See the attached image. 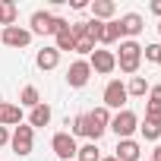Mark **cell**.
Returning <instances> with one entry per match:
<instances>
[{"mask_svg": "<svg viewBox=\"0 0 161 161\" xmlns=\"http://www.w3.org/2000/svg\"><path fill=\"white\" fill-rule=\"evenodd\" d=\"M35 63H38V69H54V66L60 63V51H57V47H44V51H38Z\"/></svg>", "mask_w": 161, "mask_h": 161, "instance_id": "cell-14", "label": "cell"}, {"mask_svg": "<svg viewBox=\"0 0 161 161\" xmlns=\"http://www.w3.org/2000/svg\"><path fill=\"white\" fill-rule=\"evenodd\" d=\"M117 13V3H114V0H95V3H92V16L101 22V19H108L111 22V16Z\"/></svg>", "mask_w": 161, "mask_h": 161, "instance_id": "cell-16", "label": "cell"}, {"mask_svg": "<svg viewBox=\"0 0 161 161\" xmlns=\"http://www.w3.org/2000/svg\"><path fill=\"white\" fill-rule=\"evenodd\" d=\"M139 63H142V47L136 44V41H120V57H117V66H120V73H136L139 69Z\"/></svg>", "mask_w": 161, "mask_h": 161, "instance_id": "cell-1", "label": "cell"}, {"mask_svg": "<svg viewBox=\"0 0 161 161\" xmlns=\"http://www.w3.org/2000/svg\"><path fill=\"white\" fill-rule=\"evenodd\" d=\"M148 92H152V101H155V104H161V86H152Z\"/></svg>", "mask_w": 161, "mask_h": 161, "instance_id": "cell-29", "label": "cell"}, {"mask_svg": "<svg viewBox=\"0 0 161 161\" xmlns=\"http://www.w3.org/2000/svg\"><path fill=\"white\" fill-rule=\"evenodd\" d=\"M120 38H123V32H120V22H117V19H111V22L101 25V41H104V44H114V41H120Z\"/></svg>", "mask_w": 161, "mask_h": 161, "instance_id": "cell-17", "label": "cell"}, {"mask_svg": "<svg viewBox=\"0 0 161 161\" xmlns=\"http://www.w3.org/2000/svg\"><path fill=\"white\" fill-rule=\"evenodd\" d=\"M111 130L117 133V139H130V136L139 130V117L123 108V111H117V114L111 117Z\"/></svg>", "mask_w": 161, "mask_h": 161, "instance_id": "cell-2", "label": "cell"}, {"mask_svg": "<svg viewBox=\"0 0 161 161\" xmlns=\"http://www.w3.org/2000/svg\"><path fill=\"white\" fill-rule=\"evenodd\" d=\"M19 123H22V108L0 101V126H19Z\"/></svg>", "mask_w": 161, "mask_h": 161, "instance_id": "cell-12", "label": "cell"}, {"mask_svg": "<svg viewBox=\"0 0 161 161\" xmlns=\"http://www.w3.org/2000/svg\"><path fill=\"white\" fill-rule=\"evenodd\" d=\"M152 161H161V145L155 148V155H152Z\"/></svg>", "mask_w": 161, "mask_h": 161, "instance_id": "cell-33", "label": "cell"}, {"mask_svg": "<svg viewBox=\"0 0 161 161\" xmlns=\"http://www.w3.org/2000/svg\"><path fill=\"white\" fill-rule=\"evenodd\" d=\"M152 13H155V16H161V0H155V3H152Z\"/></svg>", "mask_w": 161, "mask_h": 161, "instance_id": "cell-32", "label": "cell"}, {"mask_svg": "<svg viewBox=\"0 0 161 161\" xmlns=\"http://www.w3.org/2000/svg\"><path fill=\"white\" fill-rule=\"evenodd\" d=\"M0 25L3 29L16 25V3H10V0H0Z\"/></svg>", "mask_w": 161, "mask_h": 161, "instance_id": "cell-18", "label": "cell"}, {"mask_svg": "<svg viewBox=\"0 0 161 161\" xmlns=\"http://www.w3.org/2000/svg\"><path fill=\"white\" fill-rule=\"evenodd\" d=\"M0 41H3V44H10V47H29L32 32H29V29H22V25H10V29H3Z\"/></svg>", "mask_w": 161, "mask_h": 161, "instance_id": "cell-9", "label": "cell"}, {"mask_svg": "<svg viewBox=\"0 0 161 161\" xmlns=\"http://www.w3.org/2000/svg\"><path fill=\"white\" fill-rule=\"evenodd\" d=\"M139 133H142V136H145L148 142H155V139H161V126H158V123H148V120H145V123L139 126Z\"/></svg>", "mask_w": 161, "mask_h": 161, "instance_id": "cell-24", "label": "cell"}, {"mask_svg": "<svg viewBox=\"0 0 161 161\" xmlns=\"http://www.w3.org/2000/svg\"><path fill=\"white\" fill-rule=\"evenodd\" d=\"M142 54H145V60L161 63V44H148V47H142Z\"/></svg>", "mask_w": 161, "mask_h": 161, "instance_id": "cell-27", "label": "cell"}, {"mask_svg": "<svg viewBox=\"0 0 161 161\" xmlns=\"http://www.w3.org/2000/svg\"><path fill=\"white\" fill-rule=\"evenodd\" d=\"M10 142V133H7V126H0V145H7Z\"/></svg>", "mask_w": 161, "mask_h": 161, "instance_id": "cell-31", "label": "cell"}, {"mask_svg": "<svg viewBox=\"0 0 161 161\" xmlns=\"http://www.w3.org/2000/svg\"><path fill=\"white\" fill-rule=\"evenodd\" d=\"M35 104H41V95H38L35 86H25L22 95H19V108H35Z\"/></svg>", "mask_w": 161, "mask_h": 161, "instance_id": "cell-19", "label": "cell"}, {"mask_svg": "<svg viewBox=\"0 0 161 161\" xmlns=\"http://www.w3.org/2000/svg\"><path fill=\"white\" fill-rule=\"evenodd\" d=\"M101 25H104V22L89 19V22H86V38H89V41H101Z\"/></svg>", "mask_w": 161, "mask_h": 161, "instance_id": "cell-23", "label": "cell"}, {"mask_svg": "<svg viewBox=\"0 0 161 161\" xmlns=\"http://www.w3.org/2000/svg\"><path fill=\"white\" fill-rule=\"evenodd\" d=\"M69 7H73V10H86L89 3H86V0H69Z\"/></svg>", "mask_w": 161, "mask_h": 161, "instance_id": "cell-30", "label": "cell"}, {"mask_svg": "<svg viewBox=\"0 0 161 161\" xmlns=\"http://www.w3.org/2000/svg\"><path fill=\"white\" fill-rule=\"evenodd\" d=\"M139 155H142V148H139V142L136 139H117V161H139Z\"/></svg>", "mask_w": 161, "mask_h": 161, "instance_id": "cell-11", "label": "cell"}, {"mask_svg": "<svg viewBox=\"0 0 161 161\" xmlns=\"http://www.w3.org/2000/svg\"><path fill=\"white\" fill-rule=\"evenodd\" d=\"M148 161H152V158H148Z\"/></svg>", "mask_w": 161, "mask_h": 161, "instance_id": "cell-36", "label": "cell"}, {"mask_svg": "<svg viewBox=\"0 0 161 161\" xmlns=\"http://www.w3.org/2000/svg\"><path fill=\"white\" fill-rule=\"evenodd\" d=\"M51 148H54V155L63 158V161H76V152H79V145H76V139H73L69 133H57V136L51 139Z\"/></svg>", "mask_w": 161, "mask_h": 161, "instance_id": "cell-5", "label": "cell"}, {"mask_svg": "<svg viewBox=\"0 0 161 161\" xmlns=\"http://www.w3.org/2000/svg\"><path fill=\"white\" fill-rule=\"evenodd\" d=\"M89 123H92V130H89V139H101L104 136V130L111 126V111L108 108H95L92 114H89Z\"/></svg>", "mask_w": 161, "mask_h": 161, "instance_id": "cell-7", "label": "cell"}, {"mask_svg": "<svg viewBox=\"0 0 161 161\" xmlns=\"http://www.w3.org/2000/svg\"><path fill=\"white\" fill-rule=\"evenodd\" d=\"M117 22H120V32H123L130 41H133V38L145 29V22H142V16H139V13H126V16H120Z\"/></svg>", "mask_w": 161, "mask_h": 161, "instance_id": "cell-10", "label": "cell"}, {"mask_svg": "<svg viewBox=\"0 0 161 161\" xmlns=\"http://www.w3.org/2000/svg\"><path fill=\"white\" fill-rule=\"evenodd\" d=\"M51 25H54V16H51L47 10L32 13V35H54V32H51Z\"/></svg>", "mask_w": 161, "mask_h": 161, "instance_id": "cell-13", "label": "cell"}, {"mask_svg": "<svg viewBox=\"0 0 161 161\" xmlns=\"http://www.w3.org/2000/svg\"><path fill=\"white\" fill-rule=\"evenodd\" d=\"M54 47H57V51H73V47H76V38H73L69 32H60V35H57V44H54Z\"/></svg>", "mask_w": 161, "mask_h": 161, "instance_id": "cell-25", "label": "cell"}, {"mask_svg": "<svg viewBox=\"0 0 161 161\" xmlns=\"http://www.w3.org/2000/svg\"><path fill=\"white\" fill-rule=\"evenodd\" d=\"M32 142H35V133H32V126H25V123H19V126L13 130V136H10V145H13L16 155H32Z\"/></svg>", "mask_w": 161, "mask_h": 161, "instance_id": "cell-4", "label": "cell"}, {"mask_svg": "<svg viewBox=\"0 0 161 161\" xmlns=\"http://www.w3.org/2000/svg\"><path fill=\"white\" fill-rule=\"evenodd\" d=\"M73 51H79V54H92V51H95V41H89V38H79Z\"/></svg>", "mask_w": 161, "mask_h": 161, "instance_id": "cell-28", "label": "cell"}, {"mask_svg": "<svg viewBox=\"0 0 161 161\" xmlns=\"http://www.w3.org/2000/svg\"><path fill=\"white\" fill-rule=\"evenodd\" d=\"M89 66H92V73H101V76H108V73H114V69H117V57H114L111 51H92V60H89Z\"/></svg>", "mask_w": 161, "mask_h": 161, "instance_id": "cell-8", "label": "cell"}, {"mask_svg": "<svg viewBox=\"0 0 161 161\" xmlns=\"http://www.w3.org/2000/svg\"><path fill=\"white\" fill-rule=\"evenodd\" d=\"M145 92H148V82H145L142 76H133V79H130V86H126V95H136V98H142Z\"/></svg>", "mask_w": 161, "mask_h": 161, "instance_id": "cell-22", "label": "cell"}, {"mask_svg": "<svg viewBox=\"0 0 161 161\" xmlns=\"http://www.w3.org/2000/svg\"><path fill=\"white\" fill-rule=\"evenodd\" d=\"M89 130H92L89 114H79V117L73 120V133H69V136H73V139H76V136H89Z\"/></svg>", "mask_w": 161, "mask_h": 161, "instance_id": "cell-21", "label": "cell"}, {"mask_svg": "<svg viewBox=\"0 0 161 161\" xmlns=\"http://www.w3.org/2000/svg\"><path fill=\"white\" fill-rule=\"evenodd\" d=\"M145 120H148V123H158V126H161V104L148 101V108H145Z\"/></svg>", "mask_w": 161, "mask_h": 161, "instance_id": "cell-26", "label": "cell"}, {"mask_svg": "<svg viewBox=\"0 0 161 161\" xmlns=\"http://www.w3.org/2000/svg\"><path fill=\"white\" fill-rule=\"evenodd\" d=\"M158 35H161V22H158Z\"/></svg>", "mask_w": 161, "mask_h": 161, "instance_id": "cell-35", "label": "cell"}, {"mask_svg": "<svg viewBox=\"0 0 161 161\" xmlns=\"http://www.w3.org/2000/svg\"><path fill=\"white\" fill-rule=\"evenodd\" d=\"M89 76H92L89 60H73V63H69V69H66V82H69L73 89H82V86L89 82Z\"/></svg>", "mask_w": 161, "mask_h": 161, "instance_id": "cell-6", "label": "cell"}, {"mask_svg": "<svg viewBox=\"0 0 161 161\" xmlns=\"http://www.w3.org/2000/svg\"><path fill=\"white\" fill-rule=\"evenodd\" d=\"M126 86L120 82V79H111V82L104 86V108L111 111V108H117V111H123V104H126Z\"/></svg>", "mask_w": 161, "mask_h": 161, "instance_id": "cell-3", "label": "cell"}, {"mask_svg": "<svg viewBox=\"0 0 161 161\" xmlns=\"http://www.w3.org/2000/svg\"><path fill=\"white\" fill-rule=\"evenodd\" d=\"M101 161H117V158H114V155H111V158H101Z\"/></svg>", "mask_w": 161, "mask_h": 161, "instance_id": "cell-34", "label": "cell"}, {"mask_svg": "<svg viewBox=\"0 0 161 161\" xmlns=\"http://www.w3.org/2000/svg\"><path fill=\"white\" fill-rule=\"evenodd\" d=\"M76 161H101V152H98V145H95V142L82 145V148L76 152Z\"/></svg>", "mask_w": 161, "mask_h": 161, "instance_id": "cell-20", "label": "cell"}, {"mask_svg": "<svg viewBox=\"0 0 161 161\" xmlns=\"http://www.w3.org/2000/svg\"><path fill=\"white\" fill-rule=\"evenodd\" d=\"M51 117H54V114H51V108H47V104L41 101V104H35V108H32L29 126H32V130H35V126H47V123H51Z\"/></svg>", "mask_w": 161, "mask_h": 161, "instance_id": "cell-15", "label": "cell"}]
</instances>
